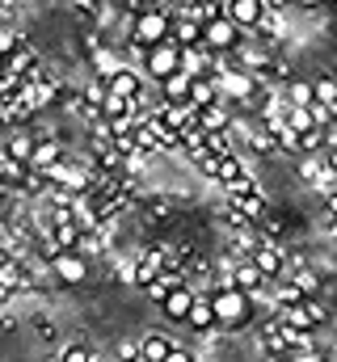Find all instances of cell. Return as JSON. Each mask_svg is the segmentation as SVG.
Masks as SVG:
<instances>
[{
  "instance_id": "8",
  "label": "cell",
  "mask_w": 337,
  "mask_h": 362,
  "mask_svg": "<svg viewBox=\"0 0 337 362\" xmlns=\"http://www.w3.org/2000/svg\"><path fill=\"white\" fill-rule=\"evenodd\" d=\"M249 262L257 266V274H261L265 282H274V278H282V274H287V253H282V245H274V240H261Z\"/></svg>"
},
{
  "instance_id": "12",
  "label": "cell",
  "mask_w": 337,
  "mask_h": 362,
  "mask_svg": "<svg viewBox=\"0 0 337 362\" xmlns=\"http://www.w3.org/2000/svg\"><path fill=\"white\" fill-rule=\"evenodd\" d=\"M152 114L165 122L173 135H181V131H194V127H198V110H194V105H156Z\"/></svg>"
},
{
  "instance_id": "21",
  "label": "cell",
  "mask_w": 337,
  "mask_h": 362,
  "mask_svg": "<svg viewBox=\"0 0 337 362\" xmlns=\"http://www.w3.org/2000/svg\"><path fill=\"white\" fill-rule=\"evenodd\" d=\"M185 325H190L194 333H211V329H215V312H211V299H207V295H194V308H190Z\"/></svg>"
},
{
  "instance_id": "2",
  "label": "cell",
  "mask_w": 337,
  "mask_h": 362,
  "mask_svg": "<svg viewBox=\"0 0 337 362\" xmlns=\"http://www.w3.org/2000/svg\"><path fill=\"white\" fill-rule=\"evenodd\" d=\"M168 30H173V13L148 4V8L131 21V47H135V51H152V47L168 42Z\"/></svg>"
},
{
  "instance_id": "28",
  "label": "cell",
  "mask_w": 337,
  "mask_h": 362,
  "mask_svg": "<svg viewBox=\"0 0 337 362\" xmlns=\"http://www.w3.org/2000/svg\"><path fill=\"white\" fill-rule=\"evenodd\" d=\"M245 144H249V152H257V156H278V144H274L265 131H249Z\"/></svg>"
},
{
  "instance_id": "15",
  "label": "cell",
  "mask_w": 337,
  "mask_h": 362,
  "mask_svg": "<svg viewBox=\"0 0 337 362\" xmlns=\"http://www.w3.org/2000/svg\"><path fill=\"white\" fill-rule=\"evenodd\" d=\"M105 89L114 93V97H122V101H139V97H144V81H139V72L122 68V72H114V76L105 81Z\"/></svg>"
},
{
  "instance_id": "25",
  "label": "cell",
  "mask_w": 337,
  "mask_h": 362,
  "mask_svg": "<svg viewBox=\"0 0 337 362\" xmlns=\"http://www.w3.org/2000/svg\"><path fill=\"white\" fill-rule=\"evenodd\" d=\"M161 105H190V81L185 76H173L161 85Z\"/></svg>"
},
{
  "instance_id": "39",
  "label": "cell",
  "mask_w": 337,
  "mask_h": 362,
  "mask_svg": "<svg viewBox=\"0 0 337 362\" xmlns=\"http://www.w3.org/2000/svg\"><path fill=\"white\" fill-rule=\"evenodd\" d=\"M325 215H333V219H337V185L325 194Z\"/></svg>"
},
{
  "instance_id": "7",
  "label": "cell",
  "mask_w": 337,
  "mask_h": 362,
  "mask_svg": "<svg viewBox=\"0 0 337 362\" xmlns=\"http://www.w3.org/2000/svg\"><path fill=\"white\" fill-rule=\"evenodd\" d=\"M165 266H168V249H165V245H148V249L135 257V266H131V282L148 291V286L165 274Z\"/></svg>"
},
{
  "instance_id": "13",
  "label": "cell",
  "mask_w": 337,
  "mask_h": 362,
  "mask_svg": "<svg viewBox=\"0 0 337 362\" xmlns=\"http://www.w3.org/2000/svg\"><path fill=\"white\" fill-rule=\"evenodd\" d=\"M51 270H55V278H59L64 286H81L84 278H88V262H84L81 253H59V257L51 262Z\"/></svg>"
},
{
  "instance_id": "33",
  "label": "cell",
  "mask_w": 337,
  "mask_h": 362,
  "mask_svg": "<svg viewBox=\"0 0 337 362\" xmlns=\"http://www.w3.org/2000/svg\"><path fill=\"white\" fill-rule=\"evenodd\" d=\"M257 34H261V38H278V34H282V17H278L274 8H265V17H261Z\"/></svg>"
},
{
  "instance_id": "36",
  "label": "cell",
  "mask_w": 337,
  "mask_h": 362,
  "mask_svg": "<svg viewBox=\"0 0 337 362\" xmlns=\"http://www.w3.org/2000/svg\"><path fill=\"white\" fill-rule=\"evenodd\" d=\"M17 47H21V34H13V30H0V55L8 59Z\"/></svg>"
},
{
  "instance_id": "18",
  "label": "cell",
  "mask_w": 337,
  "mask_h": 362,
  "mask_svg": "<svg viewBox=\"0 0 337 362\" xmlns=\"http://www.w3.org/2000/svg\"><path fill=\"white\" fill-rule=\"evenodd\" d=\"M34 144H38V139H34L30 131H13V135L0 144V148H4V156H8L13 165H30V156H34Z\"/></svg>"
},
{
  "instance_id": "5",
  "label": "cell",
  "mask_w": 337,
  "mask_h": 362,
  "mask_svg": "<svg viewBox=\"0 0 337 362\" xmlns=\"http://www.w3.org/2000/svg\"><path fill=\"white\" fill-rule=\"evenodd\" d=\"M144 72H148L156 85H165V81H173V76H181V51H177L173 42H161V47L144 51Z\"/></svg>"
},
{
  "instance_id": "19",
  "label": "cell",
  "mask_w": 337,
  "mask_h": 362,
  "mask_svg": "<svg viewBox=\"0 0 337 362\" xmlns=\"http://www.w3.org/2000/svg\"><path fill=\"white\" fill-rule=\"evenodd\" d=\"M232 127V114H228V105L219 101V105H207V110H198V131L202 135H219V131H228Z\"/></svg>"
},
{
  "instance_id": "37",
  "label": "cell",
  "mask_w": 337,
  "mask_h": 362,
  "mask_svg": "<svg viewBox=\"0 0 337 362\" xmlns=\"http://www.w3.org/2000/svg\"><path fill=\"white\" fill-rule=\"evenodd\" d=\"M165 362H198V354H194L190 346H173V350H168V358H165Z\"/></svg>"
},
{
  "instance_id": "10",
  "label": "cell",
  "mask_w": 337,
  "mask_h": 362,
  "mask_svg": "<svg viewBox=\"0 0 337 362\" xmlns=\"http://www.w3.org/2000/svg\"><path fill=\"white\" fill-rule=\"evenodd\" d=\"M253 89H257V81H253L249 72H241V68H228V72H219V76H215V93H219V101H224V97L249 101Z\"/></svg>"
},
{
  "instance_id": "41",
  "label": "cell",
  "mask_w": 337,
  "mask_h": 362,
  "mask_svg": "<svg viewBox=\"0 0 337 362\" xmlns=\"http://www.w3.org/2000/svg\"><path fill=\"white\" fill-rule=\"evenodd\" d=\"M257 362H282V358H270V354H261V358H257Z\"/></svg>"
},
{
  "instance_id": "34",
  "label": "cell",
  "mask_w": 337,
  "mask_h": 362,
  "mask_svg": "<svg viewBox=\"0 0 337 362\" xmlns=\"http://www.w3.org/2000/svg\"><path fill=\"white\" fill-rule=\"evenodd\" d=\"M287 127H291L295 135H308V131H312V114H308V110H287Z\"/></svg>"
},
{
  "instance_id": "20",
  "label": "cell",
  "mask_w": 337,
  "mask_h": 362,
  "mask_svg": "<svg viewBox=\"0 0 337 362\" xmlns=\"http://www.w3.org/2000/svg\"><path fill=\"white\" fill-rule=\"evenodd\" d=\"M299 177L308 181V185H316L321 194H329L337 185V181L325 173V160H321V156H304V160H299Z\"/></svg>"
},
{
  "instance_id": "29",
  "label": "cell",
  "mask_w": 337,
  "mask_h": 362,
  "mask_svg": "<svg viewBox=\"0 0 337 362\" xmlns=\"http://www.w3.org/2000/svg\"><path fill=\"white\" fill-rule=\"evenodd\" d=\"M207 152H211V156H236V144H232V131H219V135H207Z\"/></svg>"
},
{
  "instance_id": "23",
  "label": "cell",
  "mask_w": 337,
  "mask_h": 362,
  "mask_svg": "<svg viewBox=\"0 0 337 362\" xmlns=\"http://www.w3.org/2000/svg\"><path fill=\"white\" fill-rule=\"evenodd\" d=\"M177 286H185V274H181V270H165L161 278H156V282H152V286H148V295H152L156 303H165V299L173 295V291H177Z\"/></svg>"
},
{
  "instance_id": "9",
  "label": "cell",
  "mask_w": 337,
  "mask_h": 362,
  "mask_svg": "<svg viewBox=\"0 0 337 362\" xmlns=\"http://www.w3.org/2000/svg\"><path fill=\"white\" fill-rule=\"evenodd\" d=\"M265 8H270V4H261V0H228V4H224V17H228L236 30H257L261 17H265Z\"/></svg>"
},
{
  "instance_id": "40",
  "label": "cell",
  "mask_w": 337,
  "mask_h": 362,
  "mask_svg": "<svg viewBox=\"0 0 337 362\" xmlns=\"http://www.w3.org/2000/svg\"><path fill=\"white\" fill-rule=\"evenodd\" d=\"M8 299H13V286H4V282H0V308H4Z\"/></svg>"
},
{
  "instance_id": "26",
  "label": "cell",
  "mask_w": 337,
  "mask_h": 362,
  "mask_svg": "<svg viewBox=\"0 0 337 362\" xmlns=\"http://www.w3.org/2000/svg\"><path fill=\"white\" fill-rule=\"evenodd\" d=\"M312 105L337 110V76H316L312 81Z\"/></svg>"
},
{
  "instance_id": "11",
  "label": "cell",
  "mask_w": 337,
  "mask_h": 362,
  "mask_svg": "<svg viewBox=\"0 0 337 362\" xmlns=\"http://www.w3.org/2000/svg\"><path fill=\"white\" fill-rule=\"evenodd\" d=\"M64 160H68V152H64L59 139H38V144H34V156H30L25 169H34V173H51V169L64 165Z\"/></svg>"
},
{
  "instance_id": "32",
  "label": "cell",
  "mask_w": 337,
  "mask_h": 362,
  "mask_svg": "<svg viewBox=\"0 0 337 362\" xmlns=\"http://www.w3.org/2000/svg\"><path fill=\"white\" fill-rule=\"evenodd\" d=\"M59 362H97V354H93V346H84V341H72V346H64Z\"/></svg>"
},
{
  "instance_id": "24",
  "label": "cell",
  "mask_w": 337,
  "mask_h": 362,
  "mask_svg": "<svg viewBox=\"0 0 337 362\" xmlns=\"http://www.w3.org/2000/svg\"><path fill=\"white\" fill-rule=\"evenodd\" d=\"M190 105H194V110L219 105V93H215V76H211V81H190Z\"/></svg>"
},
{
  "instance_id": "31",
  "label": "cell",
  "mask_w": 337,
  "mask_h": 362,
  "mask_svg": "<svg viewBox=\"0 0 337 362\" xmlns=\"http://www.w3.org/2000/svg\"><path fill=\"white\" fill-rule=\"evenodd\" d=\"M291 282L299 286V295H304V299H312V295H316V286H321V278H316L312 270H291Z\"/></svg>"
},
{
  "instance_id": "42",
  "label": "cell",
  "mask_w": 337,
  "mask_h": 362,
  "mask_svg": "<svg viewBox=\"0 0 337 362\" xmlns=\"http://www.w3.org/2000/svg\"><path fill=\"white\" fill-rule=\"evenodd\" d=\"M4 72H8V68H4V55H0V76H4Z\"/></svg>"
},
{
  "instance_id": "35",
  "label": "cell",
  "mask_w": 337,
  "mask_h": 362,
  "mask_svg": "<svg viewBox=\"0 0 337 362\" xmlns=\"http://www.w3.org/2000/svg\"><path fill=\"white\" fill-rule=\"evenodd\" d=\"M224 223H228L232 232H249V228H253V223L241 215V211H236V206H224Z\"/></svg>"
},
{
  "instance_id": "16",
  "label": "cell",
  "mask_w": 337,
  "mask_h": 362,
  "mask_svg": "<svg viewBox=\"0 0 337 362\" xmlns=\"http://www.w3.org/2000/svg\"><path fill=\"white\" fill-rule=\"evenodd\" d=\"M194 295H198V291H194L190 282H185V286H177V291L168 295L165 303H161V312H165L168 320H177V325H185V316H190V308H194Z\"/></svg>"
},
{
  "instance_id": "6",
  "label": "cell",
  "mask_w": 337,
  "mask_h": 362,
  "mask_svg": "<svg viewBox=\"0 0 337 362\" xmlns=\"http://www.w3.org/2000/svg\"><path fill=\"white\" fill-rule=\"evenodd\" d=\"M236 47H241V30H236L228 17H215V21L202 25V51H211V55H228V51H236Z\"/></svg>"
},
{
  "instance_id": "4",
  "label": "cell",
  "mask_w": 337,
  "mask_h": 362,
  "mask_svg": "<svg viewBox=\"0 0 337 362\" xmlns=\"http://www.w3.org/2000/svg\"><path fill=\"white\" fill-rule=\"evenodd\" d=\"M274 320H278L282 329H291V333L312 337V329H321V325L329 320V312H325L316 299H304V303H295V308H278V312H274Z\"/></svg>"
},
{
  "instance_id": "17",
  "label": "cell",
  "mask_w": 337,
  "mask_h": 362,
  "mask_svg": "<svg viewBox=\"0 0 337 362\" xmlns=\"http://www.w3.org/2000/svg\"><path fill=\"white\" fill-rule=\"evenodd\" d=\"M38 64H42V59H38V51H34V47L25 42V38H21V47H17V51H13V55L4 59L8 76H21V81H25V76H30V72H34Z\"/></svg>"
},
{
  "instance_id": "3",
  "label": "cell",
  "mask_w": 337,
  "mask_h": 362,
  "mask_svg": "<svg viewBox=\"0 0 337 362\" xmlns=\"http://www.w3.org/2000/svg\"><path fill=\"white\" fill-rule=\"evenodd\" d=\"M224 194H228V206H236L249 223H261L265 219V211H270V202H265V194L257 189V181L245 173V177H236L232 185H224Z\"/></svg>"
},
{
  "instance_id": "30",
  "label": "cell",
  "mask_w": 337,
  "mask_h": 362,
  "mask_svg": "<svg viewBox=\"0 0 337 362\" xmlns=\"http://www.w3.org/2000/svg\"><path fill=\"white\" fill-rule=\"evenodd\" d=\"M274 303H278V308H295V303H304V295H299L295 282H278V286H274ZM278 308H274V312H278Z\"/></svg>"
},
{
  "instance_id": "14",
  "label": "cell",
  "mask_w": 337,
  "mask_h": 362,
  "mask_svg": "<svg viewBox=\"0 0 337 362\" xmlns=\"http://www.w3.org/2000/svg\"><path fill=\"white\" fill-rule=\"evenodd\" d=\"M228 286L253 299V295H257V291H265L270 282H265V278L257 274V266H253V262H236V266H232V278H228Z\"/></svg>"
},
{
  "instance_id": "38",
  "label": "cell",
  "mask_w": 337,
  "mask_h": 362,
  "mask_svg": "<svg viewBox=\"0 0 337 362\" xmlns=\"http://www.w3.org/2000/svg\"><path fill=\"white\" fill-rule=\"evenodd\" d=\"M118 362H139V346H131V341H118Z\"/></svg>"
},
{
  "instance_id": "27",
  "label": "cell",
  "mask_w": 337,
  "mask_h": 362,
  "mask_svg": "<svg viewBox=\"0 0 337 362\" xmlns=\"http://www.w3.org/2000/svg\"><path fill=\"white\" fill-rule=\"evenodd\" d=\"M93 68H97V81H110L114 72H122L127 64L114 55V51H93Z\"/></svg>"
},
{
  "instance_id": "1",
  "label": "cell",
  "mask_w": 337,
  "mask_h": 362,
  "mask_svg": "<svg viewBox=\"0 0 337 362\" xmlns=\"http://www.w3.org/2000/svg\"><path fill=\"white\" fill-rule=\"evenodd\" d=\"M207 299H211V312H215V329H224V333H241V329H249L253 316H257L253 299L249 295H241V291H232V286H219V291H211Z\"/></svg>"
},
{
  "instance_id": "22",
  "label": "cell",
  "mask_w": 337,
  "mask_h": 362,
  "mask_svg": "<svg viewBox=\"0 0 337 362\" xmlns=\"http://www.w3.org/2000/svg\"><path fill=\"white\" fill-rule=\"evenodd\" d=\"M168 350H173V341H168L165 333H148L139 341V362H165Z\"/></svg>"
}]
</instances>
